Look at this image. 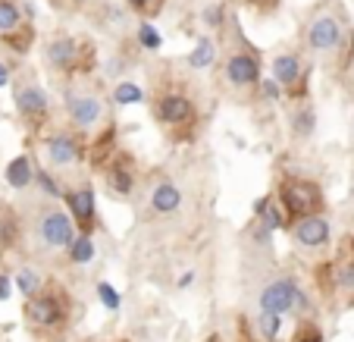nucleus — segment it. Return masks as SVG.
<instances>
[{
    "label": "nucleus",
    "mask_w": 354,
    "mask_h": 342,
    "mask_svg": "<svg viewBox=\"0 0 354 342\" xmlns=\"http://www.w3.org/2000/svg\"><path fill=\"white\" fill-rule=\"evenodd\" d=\"M295 342H323V336H320V330H314L310 323H301Z\"/></svg>",
    "instance_id": "obj_32"
},
{
    "label": "nucleus",
    "mask_w": 354,
    "mask_h": 342,
    "mask_svg": "<svg viewBox=\"0 0 354 342\" xmlns=\"http://www.w3.org/2000/svg\"><path fill=\"white\" fill-rule=\"evenodd\" d=\"M301 289L295 286L288 276H279V280L267 282L261 292V311H267V314H288V311H295V298H298Z\"/></svg>",
    "instance_id": "obj_14"
},
{
    "label": "nucleus",
    "mask_w": 354,
    "mask_h": 342,
    "mask_svg": "<svg viewBox=\"0 0 354 342\" xmlns=\"http://www.w3.org/2000/svg\"><path fill=\"white\" fill-rule=\"evenodd\" d=\"M273 79L282 85L286 98L295 104L308 101V63L298 54H276L273 57Z\"/></svg>",
    "instance_id": "obj_4"
},
{
    "label": "nucleus",
    "mask_w": 354,
    "mask_h": 342,
    "mask_svg": "<svg viewBox=\"0 0 354 342\" xmlns=\"http://www.w3.org/2000/svg\"><path fill=\"white\" fill-rule=\"evenodd\" d=\"M66 208H69V217H73L75 229L85 235H91L94 229L100 226L97 220V198H94V188L91 186H79V188H69L66 195Z\"/></svg>",
    "instance_id": "obj_11"
},
{
    "label": "nucleus",
    "mask_w": 354,
    "mask_h": 342,
    "mask_svg": "<svg viewBox=\"0 0 354 342\" xmlns=\"http://www.w3.org/2000/svg\"><path fill=\"white\" fill-rule=\"evenodd\" d=\"M192 280H194V273H192V270H188V273L179 280V286H182V289H185V286H192Z\"/></svg>",
    "instance_id": "obj_38"
},
{
    "label": "nucleus",
    "mask_w": 354,
    "mask_h": 342,
    "mask_svg": "<svg viewBox=\"0 0 354 342\" xmlns=\"http://www.w3.org/2000/svg\"><path fill=\"white\" fill-rule=\"evenodd\" d=\"M201 19L207 22L210 28H220L223 26V7H207L204 13H201Z\"/></svg>",
    "instance_id": "obj_33"
},
{
    "label": "nucleus",
    "mask_w": 354,
    "mask_h": 342,
    "mask_svg": "<svg viewBox=\"0 0 354 342\" xmlns=\"http://www.w3.org/2000/svg\"><path fill=\"white\" fill-rule=\"evenodd\" d=\"M7 85H10V66L0 63V88H7Z\"/></svg>",
    "instance_id": "obj_36"
},
{
    "label": "nucleus",
    "mask_w": 354,
    "mask_h": 342,
    "mask_svg": "<svg viewBox=\"0 0 354 342\" xmlns=\"http://www.w3.org/2000/svg\"><path fill=\"white\" fill-rule=\"evenodd\" d=\"M257 91H261V98H263V101H270V104H273V101H279L282 94H286V91H282V85L273 79V75H270V79H261V85H257Z\"/></svg>",
    "instance_id": "obj_29"
},
{
    "label": "nucleus",
    "mask_w": 354,
    "mask_h": 342,
    "mask_svg": "<svg viewBox=\"0 0 354 342\" xmlns=\"http://www.w3.org/2000/svg\"><path fill=\"white\" fill-rule=\"evenodd\" d=\"M329 270H333L335 286L354 296V235H345L339 242V251H335V261L329 264Z\"/></svg>",
    "instance_id": "obj_15"
},
{
    "label": "nucleus",
    "mask_w": 354,
    "mask_h": 342,
    "mask_svg": "<svg viewBox=\"0 0 354 342\" xmlns=\"http://www.w3.org/2000/svg\"><path fill=\"white\" fill-rule=\"evenodd\" d=\"M182 201H185V195H182V188L176 186V182H160V186H154V192H151V210L154 214H176V210L182 208Z\"/></svg>",
    "instance_id": "obj_18"
},
{
    "label": "nucleus",
    "mask_w": 354,
    "mask_h": 342,
    "mask_svg": "<svg viewBox=\"0 0 354 342\" xmlns=\"http://www.w3.org/2000/svg\"><path fill=\"white\" fill-rule=\"evenodd\" d=\"M10 289H13L10 276H7V273H0V302H7V298H10Z\"/></svg>",
    "instance_id": "obj_35"
},
{
    "label": "nucleus",
    "mask_w": 354,
    "mask_h": 342,
    "mask_svg": "<svg viewBox=\"0 0 354 342\" xmlns=\"http://www.w3.org/2000/svg\"><path fill=\"white\" fill-rule=\"evenodd\" d=\"M216 57V44L210 38H201L198 44L192 47V54H188V66L192 69H207Z\"/></svg>",
    "instance_id": "obj_22"
},
{
    "label": "nucleus",
    "mask_w": 354,
    "mask_h": 342,
    "mask_svg": "<svg viewBox=\"0 0 354 342\" xmlns=\"http://www.w3.org/2000/svg\"><path fill=\"white\" fill-rule=\"evenodd\" d=\"M16 239V220H0V245H10Z\"/></svg>",
    "instance_id": "obj_34"
},
{
    "label": "nucleus",
    "mask_w": 354,
    "mask_h": 342,
    "mask_svg": "<svg viewBox=\"0 0 354 342\" xmlns=\"http://www.w3.org/2000/svg\"><path fill=\"white\" fill-rule=\"evenodd\" d=\"M35 182H38V188L47 195V198H63V188H60V182H57V176L54 173H47V170H38L35 173Z\"/></svg>",
    "instance_id": "obj_27"
},
{
    "label": "nucleus",
    "mask_w": 354,
    "mask_h": 342,
    "mask_svg": "<svg viewBox=\"0 0 354 342\" xmlns=\"http://www.w3.org/2000/svg\"><path fill=\"white\" fill-rule=\"evenodd\" d=\"M257 330H261V336L267 342H276V336L282 333V314H267V311H263V314L257 317Z\"/></svg>",
    "instance_id": "obj_26"
},
{
    "label": "nucleus",
    "mask_w": 354,
    "mask_h": 342,
    "mask_svg": "<svg viewBox=\"0 0 354 342\" xmlns=\"http://www.w3.org/2000/svg\"><path fill=\"white\" fill-rule=\"evenodd\" d=\"M69 261L73 264H88L94 258V239L85 233H75V239L69 242Z\"/></svg>",
    "instance_id": "obj_23"
},
{
    "label": "nucleus",
    "mask_w": 354,
    "mask_h": 342,
    "mask_svg": "<svg viewBox=\"0 0 354 342\" xmlns=\"http://www.w3.org/2000/svg\"><path fill=\"white\" fill-rule=\"evenodd\" d=\"M223 75L232 88L245 91V88H257L261 85V57L254 51H235L226 57L223 63Z\"/></svg>",
    "instance_id": "obj_9"
},
{
    "label": "nucleus",
    "mask_w": 354,
    "mask_h": 342,
    "mask_svg": "<svg viewBox=\"0 0 354 342\" xmlns=\"http://www.w3.org/2000/svg\"><path fill=\"white\" fill-rule=\"evenodd\" d=\"M63 104H66L73 129H79V132H94V129L107 126V104H104V98L94 88H85V85L66 88Z\"/></svg>",
    "instance_id": "obj_2"
},
{
    "label": "nucleus",
    "mask_w": 354,
    "mask_h": 342,
    "mask_svg": "<svg viewBox=\"0 0 354 342\" xmlns=\"http://www.w3.org/2000/svg\"><path fill=\"white\" fill-rule=\"evenodd\" d=\"M16 289H19L22 296H35V292H41V276H38V270H32V267H22L19 273H16Z\"/></svg>",
    "instance_id": "obj_24"
},
{
    "label": "nucleus",
    "mask_w": 354,
    "mask_h": 342,
    "mask_svg": "<svg viewBox=\"0 0 354 342\" xmlns=\"http://www.w3.org/2000/svg\"><path fill=\"white\" fill-rule=\"evenodd\" d=\"M129 7L135 10L138 16H154L160 10V0H126Z\"/></svg>",
    "instance_id": "obj_31"
},
{
    "label": "nucleus",
    "mask_w": 354,
    "mask_h": 342,
    "mask_svg": "<svg viewBox=\"0 0 354 342\" xmlns=\"http://www.w3.org/2000/svg\"><path fill=\"white\" fill-rule=\"evenodd\" d=\"M26 28V22H22V10L16 7L13 0H0V35L3 38H10L13 41V47H16V35Z\"/></svg>",
    "instance_id": "obj_20"
},
{
    "label": "nucleus",
    "mask_w": 354,
    "mask_h": 342,
    "mask_svg": "<svg viewBox=\"0 0 354 342\" xmlns=\"http://www.w3.org/2000/svg\"><path fill=\"white\" fill-rule=\"evenodd\" d=\"M75 223L66 210L60 208H47L44 214L38 217V239L44 249L50 251H60V249H69V242L75 239Z\"/></svg>",
    "instance_id": "obj_7"
},
{
    "label": "nucleus",
    "mask_w": 354,
    "mask_h": 342,
    "mask_svg": "<svg viewBox=\"0 0 354 342\" xmlns=\"http://www.w3.org/2000/svg\"><path fill=\"white\" fill-rule=\"evenodd\" d=\"M342 22L333 13H317L308 26V47L317 54H335L342 44Z\"/></svg>",
    "instance_id": "obj_12"
},
{
    "label": "nucleus",
    "mask_w": 354,
    "mask_h": 342,
    "mask_svg": "<svg viewBox=\"0 0 354 342\" xmlns=\"http://www.w3.org/2000/svg\"><path fill=\"white\" fill-rule=\"evenodd\" d=\"M314 129H317L314 107H308V104L301 101L298 107H295V114H292V132H295V138H308V135H314Z\"/></svg>",
    "instance_id": "obj_21"
},
{
    "label": "nucleus",
    "mask_w": 354,
    "mask_h": 342,
    "mask_svg": "<svg viewBox=\"0 0 354 342\" xmlns=\"http://www.w3.org/2000/svg\"><path fill=\"white\" fill-rule=\"evenodd\" d=\"M138 44L145 47V51H160L163 38H160V32H157L151 22H141V26H138Z\"/></svg>",
    "instance_id": "obj_28"
},
{
    "label": "nucleus",
    "mask_w": 354,
    "mask_h": 342,
    "mask_svg": "<svg viewBox=\"0 0 354 342\" xmlns=\"http://www.w3.org/2000/svg\"><path fill=\"white\" fill-rule=\"evenodd\" d=\"M26 317H28V323H35V327H41V330L57 327V323L66 317V305H63V296H57V292H50V289H41V292L28 296V302H26Z\"/></svg>",
    "instance_id": "obj_10"
},
{
    "label": "nucleus",
    "mask_w": 354,
    "mask_h": 342,
    "mask_svg": "<svg viewBox=\"0 0 354 342\" xmlns=\"http://www.w3.org/2000/svg\"><path fill=\"white\" fill-rule=\"evenodd\" d=\"M279 201L286 208L288 220H301V217H310V214H323V188L317 186L314 179H304V176H286L279 182Z\"/></svg>",
    "instance_id": "obj_1"
},
{
    "label": "nucleus",
    "mask_w": 354,
    "mask_h": 342,
    "mask_svg": "<svg viewBox=\"0 0 354 342\" xmlns=\"http://www.w3.org/2000/svg\"><path fill=\"white\" fill-rule=\"evenodd\" d=\"M44 157L50 167H73L85 157V141L79 129H57L44 138Z\"/></svg>",
    "instance_id": "obj_6"
},
{
    "label": "nucleus",
    "mask_w": 354,
    "mask_h": 342,
    "mask_svg": "<svg viewBox=\"0 0 354 342\" xmlns=\"http://www.w3.org/2000/svg\"><path fill=\"white\" fill-rule=\"evenodd\" d=\"M35 173H38V167L32 163V157L28 154H19V157H13V161L7 163V182L13 188H28L35 182Z\"/></svg>",
    "instance_id": "obj_19"
},
{
    "label": "nucleus",
    "mask_w": 354,
    "mask_h": 342,
    "mask_svg": "<svg viewBox=\"0 0 354 342\" xmlns=\"http://www.w3.org/2000/svg\"><path fill=\"white\" fill-rule=\"evenodd\" d=\"M254 220H261L270 233H273V229H286L288 223H292L286 214V208H282V201L273 198V195H263L261 201L254 204Z\"/></svg>",
    "instance_id": "obj_17"
},
{
    "label": "nucleus",
    "mask_w": 354,
    "mask_h": 342,
    "mask_svg": "<svg viewBox=\"0 0 354 342\" xmlns=\"http://www.w3.org/2000/svg\"><path fill=\"white\" fill-rule=\"evenodd\" d=\"M44 57L57 73L75 75V73H88V69H91L94 51L79 38H54L50 44H47Z\"/></svg>",
    "instance_id": "obj_3"
},
{
    "label": "nucleus",
    "mask_w": 354,
    "mask_h": 342,
    "mask_svg": "<svg viewBox=\"0 0 354 342\" xmlns=\"http://www.w3.org/2000/svg\"><path fill=\"white\" fill-rule=\"evenodd\" d=\"M329 235H333V226H329L326 214H310L292 223V239L301 249H323L329 242Z\"/></svg>",
    "instance_id": "obj_13"
},
{
    "label": "nucleus",
    "mask_w": 354,
    "mask_h": 342,
    "mask_svg": "<svg viewBox=\"0 0 354 342\" xmlns=\"http://www.w3.org/2000/svg\"><path fill=\"white\" fill-rule=\"evenodd\" d=\"M154 114L167 129H192L198 123V107L185 91H163L154 101Z\"/></svg>",
    "instance_id": "obj_5"
},
{
    "label": "nucleus",
    "mask_w": 354,
    "mask_h": 342,
    "mask_svg": "<svg viewBox=\"0 0 354 342\" xmlns=\"http://www.w3.org/2000/svg\"><path fill=\"white\" fill-rule=\"evenodd\" d=\"M113 101L116 104H141L145 101V91H141L135 82H120L113 88Z\"/></svg>",
    "instance_id": "obj_25"
},
{
    "label": "nucleus",
    "mask_w": 354,
    "mask_h": 342,
    "mask_svg": "<svg viewBox=\"0 0 354 342\" xmlns=\"http://www.w3.org/2000/svg\"><path fill=\"white\" fill-rule=\"evenodd\" d=\"M16 110L32 129H41L50 120V98L38 82H26V85L16 88Z\"/></svg>",
    "instance_id": "obj_8"
},
{
    "label": "nucleus",
    "mask_w": 354,
    "mask_h": 342,
    "mask_svg": "<svg viewBox=\"0 0 354 342\" xmlns=\"http://www.w3.org/2000/svg\"><path fill=\"white\" fill-rule=\"evenodd\" d=\"M107 186L113 195H120V198H126V195H132L135 188V163L129 154H116V161L107 167Z\"/></svg>",
    "instance_id": "obj_16"
},
{
    "label": "nucleus",
    "mask_w": 354,
    "mask_h": 342,
    "mask_svg": "<svg viewBox=\"0 0 354 342\" xmlns=\"http://www.w3.org/2000/svg\"><path fill=\"white\" fill-rule=\"evenodd\" d=\"M97 296H100V302L107 305L110 311H116V308H120V292H116V289L110 286V282H104V280L97 282Z\"/></svg>",
    "instance_id": "obj_30"
},
{
    "label": "nucleus",
    "mask_w": 354,
    "mask_h": 342,
    "mask_svg": "<svg viewBox=\"0 0 354 342\" xmlns=\"http://www.w3.org/2000/svg\"><path fill=\"white\" fill-rule=\"evenodd\" d=\"M251 3H257V7L270 10V7H279V0H251Z\"/></svg>",
    "instance_id": "obj_37"
}]
</instances>
